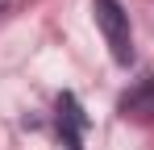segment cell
Instances as JSON below:
<instances>
[{
	"label": "cell",
	"instance_id": "7a4b0ae2",
	"mask_svg": "<svg viewBox=\"0 0 154 150\" xmlns=\"http://www.w3.org/2000/svg\"><path fill=\"white\" fill-rule=\"evenodd\" d=\"M121 113H133V117H150L154 113V79L150 75H146V79H142V83H137V92H129L125 100H121Z\"/></svg>",
	"mask_w": 154,
	"mask_h": 150
},
{
	"label": "cell",
	"instance_id": "6da1fadb",
	"mask_svg": "<svg viewBox=\"0 0 154 150\" xmlns=\"http://www.w3.org/2000/svg\"><path fill=\"white\" fill-rule=\"evenodd\" d=\"M92 13H96V25H100L104 42L112 50V58L129 67L133 63V33H129V13L117 4V0H92Z\"/></svg>",
	"mask_w": 154,
	"mask_h": 150
}]
</instances>
